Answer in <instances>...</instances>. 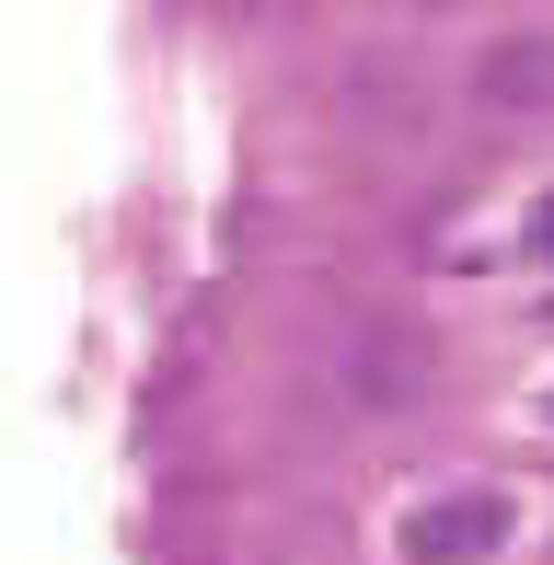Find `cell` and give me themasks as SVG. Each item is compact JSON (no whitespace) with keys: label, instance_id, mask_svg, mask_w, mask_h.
Returning <instances> with one entry per match:
<instances>
[{"label":"cell","instance_id":"cell-4","mask_svg":"<svg viewBox=\"0 0 554 565\" xmlns=\"http://www.w3.org/2000/svg\"><path fill=\"white\" fill-rule=\"evenodd\" d=\"M532 254L554 266V185H543V209H532Z\"/></svg>","mask_w":554,"mask_h":565},{"label":"cell","instance_id":"cell-3","mask_svg":"<svg viewBox=\"0 0 554 565\" xmlns=\"http://www.w3.org/2000/svg\"><path fill=\"white\" fill-rule=\"evenodd\" d=\"M347 381H359L370 404H405L416 393V347L405 335H370V358H347Z\"/></svg>","mask_w":554,"mask_h":565},{"label":"cell","instance_id":"cell-5","mask_svg":"<svg viewBox=\"0 0 554 565\" xmlns=\"http://www.w3.org/2000/svg\"><path fill=\"white\" fill-rule=\"evenodd\" d=\"M543 416H554V393H543Z\"/></svg>","mask_w":554,"mask_h":565},{"label":"cell","instance_id":"cell-2","mask_svg":"<svg viewBox=\"0 0 554 565\" xmlns=\"http://www.w3.org/2000/svg\"><path fill=\"white\" fill-rule=\"evenodd\" d=\"M473 105L486 116H554V23H509L473 58Z\"/></svg>","mask_w":554,"mask_h":565},{"label":"cell","instance_id":"cell-1","mask_svg":"<svg viewBox=\"0 0 554 565\" xmlns=\"http://www.w3.org/2000/svg\"><path fill=\"white\" fill-rule=\"evenodd\" d=\"M509 543V497H486V484H462V497H427L405 520V565H486Z\"/></svg>","mask_w":554,"mask_h":565}]
</instances>
